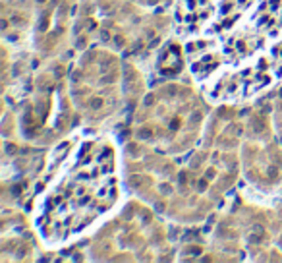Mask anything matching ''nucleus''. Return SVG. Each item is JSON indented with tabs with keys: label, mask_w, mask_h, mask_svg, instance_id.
I'll return each mask as SVG.
<instances>
[{
	"label": "nucleus",
	"mask_w": 282,
	"mask_h": 263,
	"mask_svg": "<svg viewBox=\"0 0 282 263\" xmlns=\"http://www.w3.org/2000/svg\"><path fill=\"white\" fill-rule=\"evenodd\" d=\"M170 15L207 101L247 103L282 80V0H172Z\"/></svg>",
	"instance_id": "1"
},
{
	"label": "nucleus",
	"mask_w": 282,
	"mask_h": 263,
	"mask_svg": "<svg viewBox=\"0 0 282 263\" xmlns=\"http://www.w3.org/2000/svg\"><path fill=\"white\" fill-rule=\"evenodd\" d=\"M124 162L112 134L79 132L56 147L31 201V227L46 250L87 238L122 207Z\"/></svg>",
	"instance_id": "2"
}]
</instances>
